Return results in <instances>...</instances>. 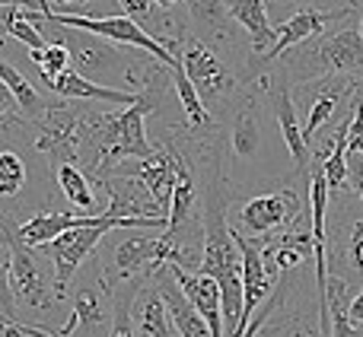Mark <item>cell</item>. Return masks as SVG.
<instances>
[{"label":"cell","instance_id":"6da1fadb","mask_svg":"<svg viewBox=\"0 0 363 337\" xmlns=\"http://www.w3.org/2000/svg\"><path fill=\"white\" fill-rule=\"evenodd\" d=\"M287 74L303 83L328 80L341 74H360L363 76V32L360 29H338L328 35L309 38L306 48L290 57Z\"/></svg>","mask_w":363,"mask_h":337},{"label":"cell","instance_id":"7a4b0ae2","mask_svg":"<svg viewBox=\"0 0 363 337\" xmlns=\"http://www.w3.org/2000/svg\"><path fill=\"white\" fill-rule=\"evenodd\" d=\"M99 112L83 105H67V102H55L48 105L45 118L35 121V150L42 156H48L51 163H77L83 156V147H86L89 134L96 127Z\"/></svg>","mask_w":363,"mask_h":337},{"label":"cell","instance_id":"3957f363","mask_svg":"<svg viewBox=\"0 0 363 337\" xmlns=\"http://www.w3.org/2000/svg\"><path fill=\"white\" fill-rule=\"evenodd\" d=\"M42 23L51 25H61V29H83V32H93L96 38H108V42H118V45H131V48H140L144 55L157 57L163 67H179L182 57L172 55L157 35L144 29L138 19H131L128 13L121 16H80V13H42Z\"/></svg>","mask_w":363,"mask_h":337},{"label":"cell","instance_id":"277c9868","mask_svg":"<svg viewBox=\"0 0 363 337\" xmlns=\"http://www.w3.org/2000/svg\"><path fill=\"white\" fill-rule=\"evenodd\" d=\"M0 226H4V245H6L4 283L13 290V296H16L23 306L38 309V312L51 309V299H57V296H51V283L55 280H48V274L42 270V264L35 261L32 245L23 242L19 226L13 223L10 213H4Z\"/></svg>","mask_w":363,"mask_h":337},{"label":"cell","instance_id":"5b68a950","mask_svg":"<svg viewBox=\"0 0 363 337\" xmlns=\"http://www.w3.org/2000/svg\"><path fill=\"white\" fill-rule=\"evenodd\" d=\"M300 217H303L300 194L294 188H277V191L255 194L245 204H239L233 226L252 239H271L277 229H287Z\"/></svg>","mask_w":363,"mask_h":337},{"label":"cell","instance_id":"8992f818","mask_svg":"<svg viewBox=\"0 0 363 337\" xmlns=\"http://www.w3.org/2000/svg\"><path fill=\"white\" fill-rule=\"evenodd\" d=\"M106 232H115V229L112 226H83V229L61 232L57 239H51V242H45L35 249L48 258L51 270H55V296L57 299L67 296L70 280H74L77 270L83 268V261L96 251V245L106 239Z\"/></svg>","mask_w":363,"mask_h":337},{"label":"cell","instance_id":"52a82bcc","mask_svg":"<svg viewBox=\"0 0 363 337\" xmlns=\"http://www.w3.org/2000/svg\"><path fill=\"white\" fill-rule=\"evenodd\" d=\"M182 61H185V74L191 76V83L198 86L204 105L213 112V118L220 115V108L230 102L233 89H236V76L226 70V64L220 61V55L211 48L207 42L194 38L185 45L182 51Z\"/></svg>","mask_w":363,"mask_h":337},{"label":"cell","instance_id":"ba28073f","mask_svg":"<svg viewBox=\"0 0 363 337\" xmlns=\"http://www.w3.org/2000/svg\"><path fill=\"white\" fill-rule=\"evenodd\" d=\"M268 83L258 86V93H264ZM255 93V86L245 89L242 99L233 115L230 127V156L236 168H252L264 153V118H262V96Z\"/></svg>","mask_w":363,"mask_h":337},{"label":"cell","instance_id":"9c48e42d","mask_svg":"<svg viewBox=\"0 0 363 337\" xmlns=\"http://www.w3.org/2000/svg\"><path fill=\"white\" fill-rule=\"evenodd\" d=\"M108 191V217H121V219H169V210L153 198V191L128 172H108L99 181Z\"/></svg>","mask_w":363,"mask_h":337},{"label":"cell","instance_id":"30bf717a","mask_svg":"<svg viewBox=\"0 0 363 337\" xmlns=\"http://www.w3.org/2000/svg\"><path fill=\"white\" fill-rule=\"evenodd\" d=\"M351 13H354V6H341V10H322V6H306V10L294 13L290 19H284V23L277 25V42H274V48H271L258 64H252L249 70H262L264 64H277V61H284V55H287L290 48H296V45L309 42V38H315L322 29H325V25L338 23V19L351 16Z\"/></svg>","mask_w":363,"mask_h":337},{"label":"cell","instance_id":"8fae6325","mask_svg":"<svg viewBox=\"0 0 363 337\" xmlns=\"http://www.w3.org/2000/svg\"><path fill=\"white\" fill-rule=\"evenodd\" d=\"M287 64L281 61V74L274 76L271 83V105H274V118H277V131H281L284 144L290 150V159H294V168L296 172H309L313 168V150H309V140H306V131L300 127V118H296V105H294V96H290V86H287Z\"/></svg>","mask_w":363,"mask_h":337},{"label":"cell","instance_id":"7c38bea8","mask_svg":"<svg viewBox=\"0 0 363 337\" xmlns=\"http://www.w3.org/2000/svg\"><path fill=\"white\" fill-rule=\"evenodd\" d=\"M169 268H172V274H176L179 287L185 290V296L191 299V306L207 319L211 334L213 337H226V328H223V290H220V283L213 280V277L201 274V270H188L185 264H179V261H172Z\"/></svg>","mask_w":363,"mask_h":337},{"label":"cell","instance_id":"4fadbf2b","mask_svg":"<svg viewBox=\"0 0 363 337\" xmlns=\"http://www.w3.org/2000/svg\"><path fill=\"white\" fill-rule=\"evenodd\" d=\"M115 168H118V172H128V175H138V178L150 188L153 198H157L166 210L172 207V194H176V159H172L169 147H160L157 144V150H153L150 156L138 159V163H131V159H128V163H121ZM115 168H112V172H115Z\"/></svg>","mask_w":363,"mask_h":337},{"label":"cell","instance_id":"5bb4252c","mask_svg":"<svg viewBox=\"0 0 363 337\" xmlns=\"http://www.w3.org/2000/svg\"><path fill=\"white\" fill-rule=\"evenodd\" d=\"M153 280H157L160 293H163L166 306H169L172 325H176L179 337H213L207 319L191 306V299H188L185 290L179 287V280H176V274H172L169 264H166V268H160L157 274H153Z\"/></svg>","mask_w":363,"mask_h":337},{"label":"cell","instance_id":"9a60e30c","mask_svg":"<svg viewBox=\"0 0 363 337\" xmlns=\"http://www.w3.org/2000/svg\"><path fill=\"white\" fill-rule=\"evenodd\" d=\"M309 258H315L313 219H309V229H306V223L300 217V226H294L290 232H281L277 239H268V245H264V261H268L271 274H277V277L300 268Z\"/></svg>","mask_w":363,"mask_h":337},{"label":"cell","instance_id":"2e32d148","mask_svg":"<svg viewBox=\"0 0 363 337\" xmlns=\"http://www.w3.org/2000/svg\"><path fill=\"white\" fill-rule=\"evenodd\" d=\"M230 16L245 29L252 42V64H258L277 42V25L268 13V4L264 0H230Z\"/></svg>","mask_w":363,"mask_h":337},{"label":"cell","instance_id":"e0dca14e","mask_svg":"<svg viewBox=\"0 0 363 337\" xmlns=\"http://www.w3.org/2000/svg\"><path fill=\"white\" fill-rule=\"evenodd\" d=\"M45 86L55 96H61V99H89V102H108V105H134V102L140 99V93H134V89L99 86V83L86 80L83 74H77L74 67L57 74L55 80H48Z\"/></svg>","mask_w":363,"mask_h":337},{"label":"cell","instance_id":"ac0fdd59","mask_svg":"<svg viewBox=\"0 0 363 337\" xmlns=\"http://www.w3.org/2000/svg\"><path fill=\"white\" fill-rule=\"evenodd\" d=\"M188 4V23H191L194 35L201 42H233L230 23L236 19L230 16V4L226 0H185Z\"/></svg>","mask_w":363,"mask_h":337},{"label":"cell","instance_id":"d6986e66","mask_svg":"<svg viewBox=\"0 0 363 337\" xmlns=\"http://www.w3.org/2000/svg\"><path fill=\"white\" fill-rule=\"evenodd\" d=\"M134 325H138V337H179L169 306H166L157 283L138 293V319H134Z\"/></svg>","mask_w":363,"mask_h":337},{"label":"cell","instance_id":"ffe728a7","mask_svg":"<svg viewBox=\"0 0 363 337\" xmlns=\"http://www.w3.org/2000/svg\"><path fill=\"white\" fill-rule=\"evenodd\" d=\"M354 93H357V83L354 80H341V76H332V83L328 86H322L319 93L313 96V105H309V118H306V140L313 144L315 131H319L322 125H328V121L338 115L341 102H351Z\"/></svg>","mask_w":363,"mask_h":337},{"label":"cell","instance_id":"44dd1931","mask_svg":"<svg viewBox=\"0 0 363 337\" xmlns=\"http://www.w3.org/2000/svg\"><path fill=\"white\" fill-rule=\"evenodd\" d=\"M0 74H4V86H6V93L13 96V105L19 108L23 121H32V125H35L38 118H45V112H48L45 99L35 93V86H32V83L26 80L10 61L0 64Z\"/></svg>","mask_w":363,"mask_h":337},{"label":"cell","instance_id":"7402d4cb","mask_svg":"<svg viewBox=\"0 0 363 337\" xmlns=\"http://www.w3.org/2000/svg\"><path fill=\"white\" fill-rule=\"evenodd\" d=\"M335 242H338V251L345 258V264L354 270L357 277H363V213L351 217L345 210H335Z\"/></svg>","mask_w":363,"mask_h":337},{"label":"cell","instance_id":"603a6c76","mask_svg":"<svg viewBox=\"0 0 363 337\" xmlns=\"http://www.w3.org/2000/svg\"><path fill=\"white\" fill-rule=\"evenodd\" d=\"M55 175H57V185H61L64 198L77 207V213H99L96 198H93V188H89V175L83 172L80 166L77 163H57Z\"/></svg>","mask_w":363,"mask_h":337},{"label":"cell","instance_id":"cb8c5ba5","mask_svg":"<svg viewBox=\"0 0 363 337\" xmlns=\"http://www.w3.org/2000/svg\"><path fill=\"white\" fill-rule=\"evenodd\" d=\"M144 290V280H128L115 287L112 293V334L108 337H138V325H134V299Z\"/></svg>","mask_w":363,"mask_h":337},{"label":"cell","instance_id":"d4e9b609","mask_svg":"<svg viewBox=\"0 0 363 337\" xmlns=\"http://www.w3.org/2000/svg\"><path fill=\"white\" fill-rule=\"evenodd\" d=\"M102 319H106V312H102L99 293H96L93 287H83L80 293H77V299H74V309H70L67 325L57 328V331H51V334L55 337H70L77 328H99Z\"/></svg>","mask_w":363,"mask_h":337},{"label":"cell","instance_id":"484cf974","mask_svg":"<svg viewBox=\"0 0 363 337\" xmlns=\"http://www.w3.org/2000/svg\"><path fill=\"white\" fill-rule=\"evenodd\" d=\"M351 299L354 296L347 293V283L341 280V277H332L328 280V312H332V337H363L357 331V325H354L351 319Z\"/></svg>","mask_w":363,"mask_h":337},{"label":"cell","instance_id":"4316f807","mask_svg":"<svg viewBox=\"0 0 363 337\" xmlns=\"http://www.w3.org/2000/svg\"><path fill=\"white\" fill-rule=\"evenodd\" d=\"M64 35H67V48L74 51V57L83 64V67L89 70H102L108 61L115 57L112 48H106V45H93L89 38H93V32H83V29H61Z\"/></svg>","mask_w":363,"mask_h":337},{"label":"cell","instance_id":"83f0119b","mask_svg":"<svg viewBox=\"0 0 363 337\" xmlns=\"http://www.w3.org/2000/svg\"><path fill=\"white\" fill-rule=\"evenodd\" d=\"M29 57L42 67V80H55L57 74H64V70L70 67V61H74V51L67 48L64 42H51L48 48H38V51H29Z\"/></svg>","mask_w":363,"mask_h":337},{"label":"cell","instance_id":"f1b7e54d","mask_svg":"<svg viewBox=\"0 0 363 337\" xmlns=\"http://www.w3.org/2000/svg\"><path fill=\"white\" fill-rule=\"evenodd\" d=\"M26 163L19 153L4 150L0 153V198H13L16 191L26 188Z\"/></svg>","mask_w":363,"mask_h":337},{"label":"cell","instance_id":"f546056e","mask_svg":"<svg viewBox=\"0 0 363 337\" xmlns=\"http://www.w3.org/2000/svg\"><path fill=\"white\" fill-rule=\"evenodd\" d=\"M264 4H268V13H271V19H274L277 25H281L284 19H290L294 13H300V10H296V4H300V0H264Z\"/></svg>","mask_w":363,"mask_h":337},{"label":"cell","instance_id":"4dcf8cb0","mask_svg":"<svg viewBox=\"0 0 363 337\" xmlns=\"http://www.w3.org/2000/svg\"><path fill=\"white\" fill-rule=\"evenodd\" d=\"M351 188L363 200V156H351Z\"/></svg>","mask_w":363,"mask_h":337},{"label":"cell","instance_id":"1f68e13d","mask_svg":"<svg viewBox=\"0 0 363 337\" xmlns=\"http://www.w3.org/2000/svg\"><path fill=\"white\" fill-rule=\"evenodd\" d=\"M347 312H351L354 325H363V290L351 299V309H347Z\"/></svg>","mask_w":363,"mask_h":337},{"label":"cell","instance_id":"d6a6232c","mask_svg":"<svg viewBox=\"0 0 363 337\" xmlns=\"http://www.w3.org/2000/svg\"><path fill=\"white\" fill-rule=\"evenodd\" d=\"M284 334H287V337H315L313 331H309V325H300V321H290V328H287V331H284ZM322 337V334H319Z\"/></svg>","mask_w":363,"mask_h":337},{"label":"cell","instance_id":"836d02e7","mask_svg":"<svg viewBox=\"0 0 363 337\" xmlns=\"http://www.w3.org/2000/svg\"><path fill=\"white\" fill-rule=\"evenodd\" d=\"M157 4L163 6V10H172V6H176V4H182V0H157Z\"/></svg>","mask_w":363,"mask_h":337},{"label":"cell","instance_id":"e575fe53","mask_svg":"<svg viewBox=\"0 0 363 337\" xmlns=\"http://www.w3.org/2000/svg\"><path fill=\"white\" fill-rule=\"evenodd\" d=\"M313 6H322V0H313Z\"/></svg>","mask_w":363,"mask_h":337},{"label":"cell","instance_id":"d590c367","mask_svg":"<svg viewBox=\"0 0 363 337\" xmlns=\"http://www.w3.org/2000/svg\"><path fill=\"white\" fill-rule=\"evenodd\" d=\"M360 32H363V19H360Z\"/></svg>","mask_w":363,"mask_h":337}]
</instances>
